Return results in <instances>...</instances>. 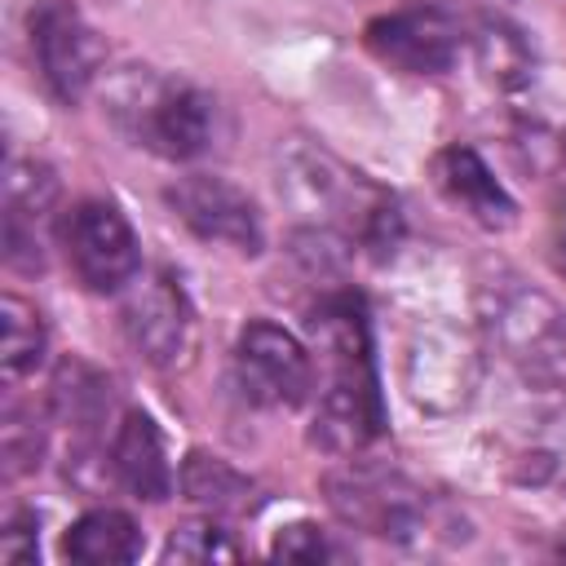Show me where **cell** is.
<instances>
[{"label":"cell","mask_w":566,"mask_h":566,"mask_svg":"<svg viewBox=\"0 0 566 566\" xmlns=\"http://www.w3.org/2000/svg\"><path fill=\"white\" fill-rule=\"evenodd\" d=\"M62 248L66 261L75 270V279L97 292V296H115L128 292L142 274V239L133 230V221L111 203V199H80L62 212Z\"/></svg>","instance_id":"ba28073f"},{"label":"cell","mask_w":566,"mask_h":566,"mask_svg":"<svg viewBox=\"0 0 566 566\" xmlns=\"http://www.w3.org/2000/svg\"><path fill=\"white\" fill-rule=\"evenodd\" d=\"M111 124L142 150L186 164L199 159L212 146V97L172 71L155 66H128L115 75L106 93Z\"/></svg>","instance_id":"277c9868"},{"label":"cell","mask_w":566,"mask_h":566,"mask_svg":"<svg viewBox=\"0 0 566 566\" xmlns=\"http://www.w3.org/2000/svg\"><path fill=\"white\" fill-rule=\"evenodd\" d=\"M57 208V177L40 159H9L4 177V261L13 270L44 265V230Z\"/></svg>","instance_id":"4fadbf2b"},{"label":"cell","mask_w":566,"mask_h":566,"mask_svg":"<svg viewBox=\"0 0 566 566\" xmlns=\"http://www.w3.org/2000/svg\"><path fill=\"white\" fill-rule=\"evenodd\" d=\"M473 53L482 62V71L500 84V88H517L531 80V44L522 40L517 27H509L504 18H482L478 35H473Z\"/></svg>","instance_id":"ffe728a7"},{"label":"cell","mask_w":566,"mask_h":566,"mask_svg":"<svg viewBox=\"0 0 566 566\" xmlns=\"http://www.w3.org/2000/svg\"><path fill=\"white\" fill-rule=\"evenodd\" d=\"M323 491L345 526L385 539L394 548L433 553L464 539V517L442 495H433L424 482H416L394 464H371L349 455L340 469L323 478Z\"/></svg>","instance_id":"7a4b0ae2"},{"label":"cell","mask_w":566,"mask_h":566,"mask_svg":"<svg viewBox=\"0 0 566 566\" xmlns=\"http://www.w3.org/2000/svg\"><path fill=\"white\" fill-rule=\"evenodd\" d=\"M111 473L124 491H133L137 500H168L172 495V464L164 451V433L155 424L150 411H124L115 433H111Z\"/></svg>","instance_id":"9a60e30c"},{"label":"cell","mask_w":566,"mask_h":566,"mask_svg":"<svg viewBox=\"0 0 566 566\" xmlns=\"http://www.w3.org/2000/svg\"><path fill=\"white\" fill-rule=\"evenodd\" d=\"M363 44L376 62L402 75H447L464 53L469 31L451 9L411 0L389 13H376L363 27Z\"/></svg>","instance_id":"9c48e42d"},{"label":"cell","mask_w":566,"mask_h":566,"mask_svg":"<svg viewBox=\"0 0 566 566\" xmlns=\"http://www.w3.org/2000/svg\"><path fill=\"white\" fill-rule=\"evenodd\" d=\"M53 416L80 433H93L106 411H111V376H102L97 367H88L84 358H66L53 376Z\"/></svg>","instance_id":"ac0fdd59"},{"label":"cell","mask_w":566,"mask_h":566,"mask_svg":"<svg viewBox=\"0 0 566 566\" xmlns=\"http://www.w3.org/2000/svg\"><path fill=\"white\" fill-rule=\"evenodd\" d=\"M234 557H239V544L221 522H212V513L203 522L177 526L164 544V562H234Z\"/></svg>","instance_id":"44dd1931"},{"label":"cell","mask_w":566,"mask_h":566,"mask_svg":"<svg viewBox=\"0 0 566 566\" xmlns=\"http://www.w3.org/2000/svg\"><path fill=\"white\" fill-rule=\"evenodd\" d=\"M270 553L283 557V562H305V566L340 557V548L332 544V535H327L323 526H314V522H292V526H283V531L274 535Z\"/></svg>","instance_id":"7402d4cb"},{"label":"cell","mask_w":566,"mask_h":566,"mask_svg":"<svg viewBox=\"0 0 566 566\" xmlns=\"http://www.w3.org/2000/svg\"><path fill=\"white\" fill-rule=\"evenodd\" d=\"M181 491L212 517H243L261 504V486L212 451H190L181 460Z\"/></svg>","instance_id":"e0dca14e"},{"label":"cell","mask_w":566,"mask_h":566,"mask_svg":"<svg viewBox=\"0 0 566 566\" xmlns=\"http://www.w3.org/2000/svg\"><path fill=\"white\" fill-rule=\"evenodd\" d=\"M433 181L438 190L482 230H509L517 221V203L504 190V181L491 172V164L473 146H442L433 155Z\"/></svg>","instance_id":"5bb4252c"},{"label":"cell","mask_w":566,"mask_h":566,"mask_svg":"<svg viewBox=\"0 0 566 566\" xmlns=\"http://www.w3.org/2000/svg\"><path fill=\"white\" fill-rule=\"evenodd\" d=\"M279 190L301 212H310L314 226L340 230L354 248H367L371 256H389L402 239L398 199L318 142L287 137L279 146Z\"/></svg>","instance_id":"3957f363"},{"label":"cell","mask_w":566,"mask_h":566,"mask_svg":"<svg viewBox=\"0 0 566 566\" xmlns=\"http://www.w3.org/2000/svg\"><path fill=\"white\" fill-rule=\"evenodd\" d=\"M310 332L327 363V385L314 402L310 442L336 460L363 455L385 433V394L376 371L367 301L345 287L323 292L310 310Z\"/></svg>","instance_id":"6da1fadb"},{"label":"cell","mask_w":566,"mask_h":566,"mask_svg":"<svg viewBox=\"0 0 566 566\" xmlns=\"http://www.w3.org/2000/svg\"><path fill=\"white\" fill-rule=\"evenodd\" d=\"M146 548L142 526L124 509H88L62 535V557L80 566H119L137 562Z\"/></svg>","instance_id":"2e32d148"},{"label":"cell","mask_w":566,"mask_h":566,"mask_svg":"<svg viewBox=\"0 0 566 566\" xmlns=\"http://www.w3.org/2000/svg\"><path fill=\"white\" fill-rule=\"evenodd\" d=\"M119 327L137 358H146L150 367H177L195 345V310L186 287L168 270L137 279L124 296Z\"/></svg>","instance_id":"7c38bea8"},{"label":"cell","mask_w":566,"mask_h":566,"mask_svg":"<svg viewBox=\"0 0 566 566\" xmlns=\"http://www.w3.org/2000/svg\"><path fill=\"white\" fill-rule=\"evenodd\" d=\"M557 270L566 274V239H557Z\"/></svg>","instance_id":"cb8c5ba5"},{"label":"cell","mask_w":566,"mask_h":566,"mask_svg":"<svg viewBox=\"0 0 566 566\" xmlns=\"http://www.w3.org/2000/svg\"><path fill=\"white\" fill-rule=\"evenodd\" d=\"M234 380L248 402L270 411L305 407L314 394V363L310 349L279 323L252 318L234 340Z\"/></svg>","instance_id":"30bf717a"},{"label":"cell","mask_w":566,"mask_h":566,"mask_svg":"<svg viewBox=\"0 0 566 566\" xmlns=\"http://www.w3.org/2000/svg\"><path fill=\"white\" fill-rule=\"evenodd\" d=\"M27 44L40 84L62 106L84 102L106 71V44L71 0H35L27 9Z\"/></svg>","instance_id":"52a82bcc"},{"label":"cell","mask_w":566,"mask_h":566,"mask_svg":"<svg viewBox=\"0 0 566 566\" xmlns=\"http://www.w3.org/2000/svg\"><path fill=\"white\" fill-rule=\"evenodd\" d=\"M486 345L535 389L566 394V310L522 283V279H495L478 296Z\"/></svg>","instance_id":"5b68a950"},{"label":"cell","mask_w":566,"mask_h":566,"mask_svg":"<svg viewBox=\"0 0 566 566\" xmlns=\"http://www.w3.org/2000/svg\"><path fill=\"white\" fill-rule=\"evenodd\" d=\"M35 526H40V517H35L31 509L9 513L4 535H0V557H4V562H35V553H40V535H35Z\"/></svg>","instance_id":"603a6c76"},{"label":"cell","mask_w":566,"mask_h":566,"mask_svg":"<svg viewBox=\"0 0 566 566\" xmlns=\"http://www.w3.org/2000/svg\"><path fill=\"white\" fill-rule=\"evenodd\" d=\"M482 385V340L455 323H416L402 349V389L424 416H455Z\"/></svg>","instance_id":"8992f818"},{"label":"cell","mask_w":566,"mask_h":566,"mask_svg":"<svg viewBox=\"0 0 566 566\" xmlns=\"http://www.w3.org/2000/svg\"><path fill=\"white\" fill-rule=\"evenodd\" d=\"M0 327H4V336H0V367H4V380L31 376V371L44 363V354H49V332H44L40 310H35L31 301H22V296L9 292V296L0 301Z\"/></svg>","instance_id":"d6986e66"},{"label":"cell","mask_w":566,"mask_h":566,"mask_svg":"<svg viewBox=\"0 0 566 566\" xmlns=\"http://www.w3.org/2000/svg\"><path fill=\"white\" fill-rule=\"evenodd\" d=\"M164 203L203 243H221V248H234L243 256H256L265 248V226H261L256 199L217 172L177 177L164 190Z\"/></svg>","instance_id":"8fae6325"},{"label":"cell","mask_w":566,"mask_h":566,"mask_svg":"<svg viewBox=\"0 0 566 566\" xmlns=\"http://www.w3.org/2000/svg\"><path fill=\"white\" fill-rule=\"evenodd\" d=\"M562 553H566V548H562Z\"/></svg>","instance_id":"d4e9b609"}]
</instances>
